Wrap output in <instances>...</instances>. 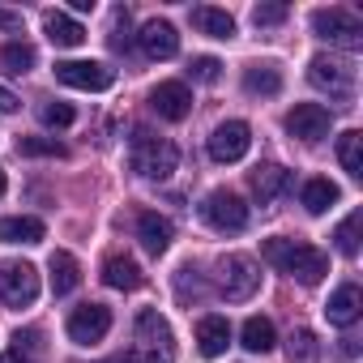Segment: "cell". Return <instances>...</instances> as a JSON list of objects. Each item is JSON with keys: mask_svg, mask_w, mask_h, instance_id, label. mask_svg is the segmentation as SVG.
Returning a JSON list of instances; mask_svg holds the SVG:
<instances>
[{"mask_svg": "<svg viewBox=\"0 0 363 363\" xmlns=\"http://www.w3.org/2000/svg\"><path fill=\"white\" fill-rule=\"evenodd\" d=\"M261 257H265L269 265H278L282 274L299 278L303 286H316V282L329 274V257H325L320 248H312V244H295V240H282V235L265 240V244H261Z\"/></svg>", "mask_w": 363, "mask_h": 363, "instance_id": "1", "label": "cell"}, {"mask_svg": "<svg viewBox=\"0 0 363 363\" xmlns=\"http://www.w3.org/2000/svg\"><path fill=\"white\" fill-rule=\"evenodd\" d=\"M175 359V337H171V325L145 308L137 312V325H133V350L124 363H171Z\"/></svg>", "mask_w": 363, "mask_h": 363, "instance_id": "2", "label": "cell"}, {"mask_svg": "<svg viewBox=\"0 0 363 363\" xmlns=\"http://www.w3.org/2000/svg\"><path fill=\"white\" fill-rule=\"evenodd\" d=\"M175 167H179V150L167 137H150L145 128L133 133V171L141 179H171Z\"/></svg>", "mask_w": 363, "mask_h": 363, "instance_id": "3", "label": "cell"}, {"mask_svg": "<svg viewBox=\"0 0 363 363\" xmlns=\"http://www.w3.org/2000/svg\"><path fill=\"white\" fill-rule=\"evenodd\" d=\"M39 299V269L26 261H5L0 265V303L9 312H22Z\"/></svg>", "mask_w": 363, "mask_h": 363, "instance_id": "4", "label": "cell"}, {"mask_svg": "<svg viewBox=\"0 0 363 363\" xmlns=\"http://www.w3.org/2000/svg\"><path fill=\"white\" fill-rule=\"evenodd\" d=\"M201 218H206L210 231H218V235H235V231L248 227V206H244L231 189H214V193L201 201Z\"/></svg>", "mask_w": 363, "mask_h": 363, "instance_id": "5", "label": "cell"}, {"mask_svg": "<svg viewBox=\"0 0 363 363\" xmlns=\"http://www.w3.org/2000/svg\"><path fill=\"white\" fill-rule=\"evenodd\" d=\"M312 30L320 35V39H329V43H337V48H363V22H359V13H350V9H316L312 13Z\"/></svg>", "mask_w": 363, "mask_h": 363, "instance_id": "6", "label": "cell"}, {"mask_svg": "<svg viewBox=\"0 0 363 363\" xmlns=\"http://www.w3.org/2000/svg\"><path fill=\"white\" fill-rule=\"evenodd\" d=\"M257 286H261V274H257V265H252L248 257L231 252V257H223V261H218V291H223L231 303L252 299V295H257Z\"/></svg>", "mask_w": 363, "mask_h": 363, "instance_id": "7", "label": "cell"}, {"mask_svg": "<svg viewBox=\"0 0 363 363\" xmlns=\"http://www.w3.org/2000/svg\"><path fill=\"white\" fill-rule=\"evenodd\" d=\"M308 82L325 94H333L337 103H350L354 99V69L342 65V60H329V56H316L308 65Z\"/></svg>", "mask_w": 363, "mask_h": 363, "instance_id": "8", "label": "cell"}, {"mask_svg": "<svg viewBox=\"0 0 363 363\" xmlns=\"http://www.w3.org/2000/svg\"><path fill=\"white\" fill-rule=\"evenodd\" d=\"M65 329H69V342L94 346V342H103L107 329H111V308H107V303H82V308L69 316Z\"/></svg>", "mask_w": 363, "mask_h": 363, "instance_id": "9", "label": "cell"}, {"mask_svg": "<svg viewBox=\"0 0 363 363\" xmlns=\"http://www.w3.org/2000/svg\"><path fill=\"white\" fill-rule=\"evenodd\" d=\"M329 124H333V116L320 103H295L286 111V133L299 137L303 145H316L320 137H329Z\"/></svg>", "mask_w": 363, "mask_h": 363, "instance_id": "10", "label": "cell"}, {"mask_svg": "<svg viewBox=\"0 0 363 363\" xmlns=\"http://www.w3.org/2000/svg\"><path fill=\"white\" fill-rule=\"evenodd\" d=\"M56 82H60V86H73V90L99 94V90L111 86V69L99 65V60H60V65H56Z\"/></svg>", "mask_w": 363, "mask_h": 363, "instance_id": "11", "label": "cell"}, {"mask_svg": "<svg viewBox=\"0 0 363 363\" xmlns=\"http://www.w3.org/2000/svg\"><path fill=\"white\" fill-rule=\"evenodd\" d=\"M252 145V128L244 120H227L210 133V158L214 162H240Z\"/></svg>", "mask_w": 363, "mask_h": 363, "instance_id": "12", "label": "cell"}, {"mask_svg": "<svg viewBox=\"0 0 363 363\" xmlns=\"http://www.w3.org/2000/svg\"><path fill=\"white\" fill-rule=\"evenodd\" d=\"M150 107L162 116V120H184L193 111V94L184 82H158L154 94H150Z\"/></svg>", "mask_w": 363, "mask_h": 363, "instance_id": "13", "label": "cell"}, {"mask_svg": "<svg viewBox=\"0 0 363 363\" xmlns=\"http://www.w3.org/2000/svg\"><path fill=\"white\" fill-rule=\"evenodd\" d=\"M137 43H141V52H145L150 60H171V56L179 52V35H175V26H171V22H158V18L141 26Z\"/></svg>", "mask_w": 363, "mask_h": 363, "instance_id": "14", "label": "cell"}, {"mask_svg": "<svg viewBox=\"0 0 363 363\" xmlns=\"http://www.w3.org/2000/svg\"><path fill=\"white\" fill-rule=\"evenodd\" d=\"M137 240H141V248H145L150 257H162V252L171 248V240H175L171 218H162V214H154V210L137 214Z\"/></svg>", "mask_w": 363, "mask_h": 363, "instance_id": "15", "label": "cell"}, {"mask_svg": "<svg viewBox=\"0 0 363 363\" xmlns=\"http://www.w3.org/2000/svg\"><path fill=\"white\" fill-rule=\"evenodd\" d=\"M248 184H252V193H257L261 206H274V201L291 189V171L278 167V162H265V167H257V171L248 175Z\"/></svg>", "mask_w": 363, "mask_h": 363, "instance_id": "16", "label": "cell"}, {"mask_svg": "<svg viewBox=\"0 0 363 363\" xmlns=\"http://www.w3.org/2000/svg\"><path fill=\"white\" fill-rule=\"evenodd\" d=\"M359 312H363V291L354 286V282H346V286H337L333 295H329V303H325V316H329V325H354L359 320Z\"/></svg>", "mask_w": 363, "mask_h": 363, "instance_id": "17", "label": "cell"}, {"mask_svg": "<svg viewBox=\"0 0 363 363\" xmlns=\"http://www.w3.org/2000/svg\"><path fill=\"white\" fill-rule=\"evenodd\" d=\"M227 346H231V320L227 316H201L197 320V350L206 359H218V354H227Z\"/></svg>", "mask_w": 363, "mask_h": 363, "instance_id": "18", "label": "cell"}, {"mask_svg": "<svg viewBox=\"0 0 363 363\" xmlns=\"http://www.w3.org/2000/svg\"><path fill=\"white\" fill-rule=\"evenodd\" d=\"M43 35H48V43H56V48H82V43H86L82 22H73V18L60 13V9H48V13H43Z\"/></svg>", "mask_w": 363, "mask_h": 363, "instance_id": "19", "label": "cell"}, {"mask_svg": "<svg viewBox=\"0 0 363 363\" xmlns=\"http://www.w3.org/2000/svg\"><path fill=\"white\" fill-rule=\"evenodd\" d=\"M48 274H52V295H73L77 282H82V265H77V257L65 252V248H56V252L48 257Z\"/></svg>", "mask_w": 363, "mask_h": 363, "instance_id": "20", "label": "cell"}, {"mask_svg": "<svg viewBox=\"0 0 363 363\" xmlns=\"http://www.w3.org/2000/svg\"><path fill=\"white\" fill-rule=\"evenodd\" d=\"M43 235H48L43 218H30V214L0 218V244H43Z\"/></svg>", "mask_w": 363, "mask_h": 363, "instance_id": "21", "label": "cell"}, {"mask_svg": "<svg viewBox=\"0 0 363 363\" xmlns=\"http://www.w3.org/2000/svg\"><path fill=\"white\" fill-rule=\"evenodd\" d=\"M244 90H248L252 99H274V94L282 90V73H278V65H269V60L248 65V69H244Z\"/></svg>", "mask_w": 363, "mask_h": 363, "instance_id": "22", "label": "cell"}, {"mask_svg": "<svg viewBox=\"0 0 363 363\" xmlns=\"http://www.w3.org/2000/svg\"><path fill=\"white\" fill-rule=\"evenodd\" d=\"M193 26L210 39H235V18L227 9H214V5H197L193 9Z\"/></svg>", "mask_w": 363, "mask_h": 363, "instance_id": "23", "label": "cell"}, {"mask_svg": "<svg viewBox=\"0 0 363 363\" xmlns=\"http://www.w3.org/2000/svg\"><path fill=\"white\" fill-rule=\"evenodd\" d=\"M103 282L111 286V291H137L141 286V269H137V261L133 257H107L103 261Z\"/></svg>", "mask_w": 363, "mask_h": 363, "instance_id": "24", "label": "cell"}, {"mask_svg": "<svg viewBox=\"0 0 363 363\" xmlns=\"http://www.w3.org/2000/svg\"><path fill=\"white\" fill-rule=\"evenodd\" d=\"M240 337H244V350H252V354H269L278 346V333H274L269 316H248L244 329H240Z\"/></svg>", "mask_w": 363, "mask_h": 363, "instance_id": "25", "label": "cell"}, {"mask_svg": "<svg viewBox=\"0 0 363 363\" xmlns=\"http://www.w3.org/2000/svg\"><path fill=\"white\" fill-rule=\"evenodd\" d=\"M337 184H333V179H308V184H303V193H299V201H303V210L308 214H325L329 206H337Z\"/></svg>", "mask_w": 363, "mask_h": 363, "instance_id": "26", "label": "cell"}, {"mask_svg": "<svg viewBox=\"0 0 363 363\" xmlns=\"http://www.w3.org/2000/svg\"><path fill=\"white\" fill-rule=\"evenodd\" d=\"M337 162H342V171L350 179H363V133L359 128L337 137Z\"/></svg>", "mask_w": 363, "mask_h": 363, "instance_id": "27", "label": "cell"}, {"mask_svg": "<svg viewBox=\"0 0 363 363\" xmlns=\"http://www.w3.org/2000/svg\"><path fill=\"white\" fill-rule=\"evenodd\" d=\"M0 69L13 73V77L30 73L35 69V48L30 43H5V48H0Z\"/></svg>", "mask_w": 363, "mask_h": 363, "instance_id": "28", "label": "cell"}, {"mask_svg": "<svg viewBox=\"0 0 363 363\" xmlns=\"http://www.w3.org/2000/svg\"><path fill=\"white\" fill-rule=\"evenodd\" d=\"M359 223H363V214H359V210H350V214L337 223L333 244H337V252H342V257H359Z\"/></svg>", "mask_w": 363, "mask_h": 363, "instance_id": "29", "label": "cell"}, {"mask_svg": "<svg viewBox=\"0 0 363 363\" xmlns=\"http://www.w3.org/2000/svg\"><path fill=\"white\" fill-rule=\"evenodd\" d=\"M286 354H291V363H316V354H320L316 333H312V329H291V337H286Z\"/></svg>", "mask_w": 363, "mask_h": 363, "instance_id": "30", "label": "cell"}, {"mask_svg": "<svg viewBox=\"0 0 363 363\" xmlns=\"http://www.w3.org/2000/svg\"><path fill=\"white\" fill-rule=\"evenodd\" d=\"M18 154H26V158H65L69 150L52 137H18Z\"/></svg>", "mask_w": 363, "mask_h": 363, "instance_id": "31", "label": "cell"}, {"mask_svg": "<svg viewBox=\"0 0 363 363\" xmlns=\"http://www.w3.org/2000/svg\"><path fill=\"white\" fill-rule=\"evenodd\" d=\"M218 73H223V65H218L214 56H193V60H189V77H193V82H201V86L218 82Z\"/></svg>", "mask_w": 363, "mask_h": 363, "instance_id": "32", "label": "cell"}, {"mask_svg": "<svg viewBox=\"0 0 363 363\" xmlns=\"http://www.w3.org/2000/svg\"><path fill=\"white\" fill-rule=\"evenodd\" d=\"M73 120H77V111L69 103H48L43 107V124H52V128H69Z\"/></svg>", "mask_w": 363, "mask_h": 363, "instance_id": "33", "label": "cell"}, {"mask_svg": "<svg viewBox=\"0 0 363 363\" xmlns=\"http://www.w3.org/2000/svg\"><path fill=\"white\" fill-rule=\"evenodd\" d=\"M252 22L257 26H282L286 22V5H257L252 9Z\"/></svg>", "mask_w": 363, "mask_h": 363, "instance_id": "34", "label": "cell"}, {"mask_svg": "<svg viewBox=\"0 0 363 363\" xmlns=\"http://www.w3.org/2000/svg\"><path fill=\"white\" fill-rule=\"evenodd\" d=\"M111 48H116V52H124V48H128V13H124V9L116 13V35H111Z\"/></svg>", "mask_w": 363, "mask_h": 363, "instance_id": "35", "label": "cell"}, {"mask_svg": "<svg viewBox=\"0 0 363 363\" xmlns=\"http://www.w3.org/2000/svg\"><path fill=\"white\" fill-rule=\"evenodd\" d=\"M9 111H18V94L0 86V116H9Z\"/></svg>", "mask_w": 363, "mask_h": 363, "instance_id": "36", "label": "cell"}, {"mask_svg": "<svg viewBox=\"0 0 363 363\" xmlns=\"http://www.w3.org/2000/svg\"><path fill=\"white\" fill-rule=\"evenodd\" d=\"M18 22H22V18H18V13H9V9H0V30H13V26H18Z\"/></svg>", "mask_w": 363, "mask_h": 363, "instance_id": "37", "label": "cell"}, {"mask_svg": "<svg viewBox=\"0 0 363 363\" xmlns=\"http://www.w3.org/2000/svg\"><path fill=\"white\" fill-rule=\"evenodd\" d=\"M0 363H35V359L22 354V350H9V354H0Z\"/></svg>", "mask_w": 363, "mask_h": 363, "instance_id": "38", "label": "cell"}, {"mask_svg": "<svg viewBox=\"0 0 363 363\" xmlns=\"http://www.w3.org/2000/svg\"><path fill=\"white\" fill-rule=\"evenodd\" d=\"M5 189H9V179H5V171H0V197H5Z\"/></svg>", "mask_w": 363, "mask_h": 363, "instance_id": "39", "label": "cell"}]
</instances>
